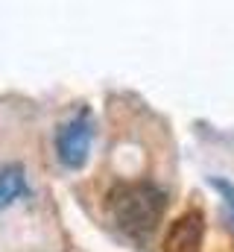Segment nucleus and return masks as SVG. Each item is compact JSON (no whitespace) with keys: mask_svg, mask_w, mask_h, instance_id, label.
Returning a JSON list of instances; mask_svg holds the SVG:
<instances>
[{"mask_svg":"<svg viewBox=\"0 0 234 252\" xmlns=\"http://www.w3.org/2000/svg\"><path fill=\"white\" fill-rule=\"evenodd\" d=\"M29 193V185H27V173L21 164H6L0 167V211L9 208L12 202H18L21 196Z\"/></svg>","mask_w":234,"mask_h":252,"instance_id":"20e7f679","label":"nucleus"},{"mask_svg":"<svg viewBox=\"0 0 234 252\" xmlns=\"http://www.w3.org/2000/svg\"><path fill=\"white\" fill-rule=\"evenodd\" d=\"M91 138H94V124H91L88 112H79V115H73L70 121H64L56 132L58 161H61L64 167H70V170H79V167L88 161Z\"/></svg>","mask_w":234,"mask_h":252,"instance_id":"f03ea898","label":"nucleus"},{"mask_svg":"<svg viewBox=\"0 0 234 252\" xmlns=\"http://www.w3.org/2000/svg\"><path fill=\"white\" fill-rule=\"evenodd\" d=\"M109 217L132 241H149L167 211V193L152 182H120L106 196Z\"/></svg>","mask_w":234,"mask_h":252,"instance_id":"f257e3e1","label":"nucleus"},{"mask_svg":"<svg viewBox=\"0 0 234 252\" xmlns=\"http://www.w3.org/2000/svg\"><path fill=\"white\" fill-rule=\"evenodd\" d=\"M211 188L220 193V199H223V208H226V217H229V223H232L234 229V185L229 179H211Z\"/></svg>","mask_w":234,"mask_h":252,"instance_id":"39448f33","label":"nucleus"},{"mask_svg":"<svg viewBox=\"0 0 234 252\" xmlns=\"http://www.w3.org/2000/svg\"><path fill=\"white\" fill-rule=\"evenodd\" d=\"M202 244H205V214L199 208H187L170 223L161 252H202Z\"/></svg>","mask_w":234,"mask_h":252,"instance_id":"7ed1b4c3","label":"nucleus"}]
</instances>
